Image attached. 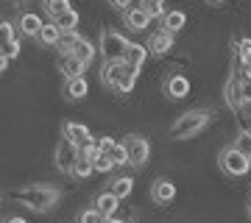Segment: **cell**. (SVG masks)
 Segmentation results:
<instances>
[{"label":"cell","instance_id":"cell-4","mask_svg":"<svg viewBox=\"0 0 251 223\" xmlns=\"http://www.w3.org/2000/svg\"><path fill=\"white\" fill-rule=\"evenodd\" d=\"M218 165H221V170H224L226 176H232V178L246 176L251 170V159H246L240 151H234L232 145H226L224 151L218 153Z\"/></svg>","mask_w":251,"mask_h":223},{"label":"cell","instance_id":"cell-15","mask_svg":"<svg viewBox=\"0 0 251 223\" xmlns=\"http://www.w3.org/2000/svg\"><path fill=\"white\" fill-rule=\"evenodd\" d=\"M224 100L229 103V109H243V100H240V73L234 70L226 81V89H224Z\"/></svg>","mask_w":251,"mask_h":223},{"label":"cell","instance_id":"cell-20","mask_svg":"<svg viewBox=\"0 0 251 223\" xmlns=\"http://www.w3.org/2000/svg\"><path fill=\"white\" fill-rule=\"evenodd\" d=\"M106 190H109L115 198H120V201H123V198L131 196V190H134V178H131V176H115L112 181H109Z\"/></svg>","mask_w":251,"mask_h":223},{"label":"cell","instance_id":"cell-34","mask_svg":"<svg viewBox=\"0 0 251 223\" xmlns=\"http://www.w3.org/2000/svg\"><path fill=\"white\" fill-rule=\"evenodd\" d=\"M240 100H243V106H251V81L240 78Z\"/></svg>","mask_w":251,"mask_h":223},{"label":"cell","instance_id":"cell-17","mask_svg":"<svg viewBox=\"0 0 251 223\" xmlns=\"http://www.w3.org/2000/svg\"><path fill=\"white\" fill-rule=\"evenodd\" d=\"M145 59H148V48H145V45H140V42H131V48L126 50L123 62L128 64L134 73H140V70H143V64H145Z\"/></svg>","mask_w":251,"mask_h":223},{"label":"cell","instance_id":"cell-36","mask_svg":"<svg viewBox=\"0 0 251 223\" xmlns=\"http://www.w3.org/2000/svg\"><path fill=\"white\" fill-rule=\"evenodd\" d=\"M112 9L120 11V14H128V11L134 9V3H128V0H112Z\"/></svg>","mask_w":251,"mask_h":223},{"label":"cell","instance_id":"cell-29","mask_svg":"<svg viewBox=\"0 0 251 223\" xmlns=\"http://www.w3.org/2000/svg\"><path fill=\"white\" fill-rule=\"evenodd\" d=\"M143 9H145V14H148V17L151 20H165V14H168V6H165V3H162V0H148V3H143Z\"/></svg>","mask_w":251,"mask_h":223},{"label":"cell","instance_id":"cell-39","mask_svg":"<svg viewBox=\"0 0 251 223\" xmlns=\"http://www.w3.org/2000/svg\"><path fill=\"white\" fill-rule=\"evenodd\" d=\"M106 223H123V221H117V218H109V221Z\"/></svg>","mask_w":251,"mask_h":223},{"label":"cell","instance_id":"cell-21","mask_svg":"<svg viewBox=\"0 0 251 223\" xmlns=\"http://www.w3.org/2000/svg\"><path fill=\"white\" fill-rule=\"evenodd\" d=\"M123 20H126V25L131 28V31H145V28L151 25V17L145 14L143 6H134L128 14H123Z\"/></svg>","mask_w":251,"mask_h":223},{"label":"cell","instance_id":"cell-26","mask_svg":"<svg viewBox=\"0 0 251 223\" xmlns=\"http://www.w3.org/2000/svg\"><path fill=\"white\" fill-rule=\"evenodd\" d=\"M42 9H45V14L50 17V23H53L56 17L67 14L73 6H70V0H45V3H42Z\"/></svg>","mask_w":251,"mask_h":223},{"label":"cell","instance_id":"cell-13","mask_svg":"<svg viewBox=\"0 0 251 223\" xmlns=\"http://www.w3.org/2000/svg\"><path fill=\"white\" fill-rule=\"evenodd\" d=\"M145 48H148V53H153V56H165L173 48V34H168V31H162V28H159L156 34L148 36Z\"/></svg>","mask_w":251,"mask_h":223},{"label":"cell","instance_id":"cell-16","mask_svg":"<svg viewBox=\"0 0 251 223\" xmlns=\"http://www.w3.org/2000/svg\"><path fill=\"white\" fill-rule=\"evenodd\" d=\"M92 206H95V209H98V212L109 221V218H115L117 206H120V198H115L112 193H109V190H103V193H98V196H95Z\"/></svg>","mask_w":251,"mask_h":223},{"label":"cell","instance_id":"cell-2","mask_svg":"<svg viewBox=\"0 0 251 223\" xmlns=\"http://www.w3.org/2000/svg\"><path fill=\"white\" fill-rule=\"evenodd\" d=\"M209 123H212V112L209 109H190V112H184V115H179L173 120L171 137L173 140H190V137L204 131Z\"/></svg>","mask_w":251,"mask_h":223},{"label":"cell","instance_id":"cell-5","mask_svg":"<svg viewBox=\"0 0 251 223\" xmlns=\"http://www.w3.org/2000/svg\"><path fill=\"white\" fill-rule=\"evenodd\" d=\"M126 151H128V162H131V168H145L148 159H151V143L145 140L143 134H128L123 140Z\"/></svg>","mask_w":251,"mask_h":223},{"label":"cell","instance_id":"cell-27","mask_svg":"<svg viewBox=\"0 0 251 223\" xmlns=\"http://www.w3.org/2000/svg\"><path fill=\"white\" fill-rule=\"evenodd\" d=\"M92 173H95V162L87 159V156H78L75 159V165H73V178H78V181H84V178H90Z\"/></svg>","mask_w":251,"mask_h":223},{"label":"cell","instance_id":"cell-3","mask_svg":"<svg viewBox=\"0 0 251 223\" xmlns=\"http://www.w3.org/2000/svg\"><path fill=\"white\" fill-rule=\"evenodd\" d=\"M128 48H131V39H126V36L120 34L117 28H103V31H100L98 53H100V59H103V64L123 62Z\"/></svg>","mask_w":251,"mask_h":223},{"label":"cell","instance_id":"cell-6","mask_svg":"<svg viewBox=\"0 0 251 223\" xmlns=\"http://www.w3.org/2000/svg\"><path fill=\"white\" fill-rule=\"evenodd\" d=\"M75 159H78V145H73L70 140H64V137H62V140L56 143V148H53V165H56V170L70 176Z\"/></svg>","mask_w":251,"mask_h":223},{"label":"cell","instance_id":"cell-25","mask_svg":"<svg viewBox=\"0 0 251 223\" xmlns=\"http://www.w3.org/2000/svg\"><path fill=\"white\" fill-rule=\"evenodd\" d=\"M11 42H17V23L0 20V50H6Z\"/></svg>","mask_w":251,"mask_h":223},{"label":"cell","instance_id":"cell-37","mask_svg":"<svg viewBox=\"0 0 251 223\" xmlns=\"http://www.w3.org/2000/svg\"><path fill=\"white\" fill-rule=\"evenodd\" d=\"M0 223H28V221L23 218V215H6V218H3Z\"/></svg>","mask_w":251,"mask_h":223},{"label":"cell","instance_id":"cell-28","mask_svg":"<svg viewBox=\"0 0 251 223\" xmlns=\"http://www.w3.org/2000/svg\"><path fill=\"white\" fill-rule=\"evenodd\" d=\"M232 148H234V151H240L246 159H251V134L249 131H240L232 140Z\"/></svg>","mask_w":251,"mask_h":223},{"label":"cell","instance_id":"cell-41","mask_svg":"<svg viewBox=\"0 0 251 223\" xmlns=\"http://www.w3.org/2000/svg\"><path fill=\"white\" fill-rule=\"evenodd\" d=\"M249 218H251V204H249Z\"/></svg>","mask_w":251,"mask_h":223},{"label":"cell","instance_id":"cell-24","mask_svg":"<svg viewBox=\"0 0 251 223\" xmlns=\"http://www.w3.org/2000/svg\"><path fill=\"white\" fill-rule=\"evenodd\" d=\"M53 25L62 31V34H78L75 28H78V11L75 9H70L67 14H62V17H56L53 20Z\"/></svg>","mask_w":251,"mask_h":223},{"label":"cell","instance_id":"cell-33","mask_svg":"<svg viewBox=\"0 0 251 223\" xmlns=\"http://www.w3.org/2000/svg\"><path fill=\"white\" fill-rule=\"evenodd\" d=\"M95 145H98V153H112L117 140H112V137H95Z\"/></svg>","mask_w":251,"mask_h":223},{"label":"cell","instance_id":"cell-23","mask_svg":"<svg viewBox=\"0 0 251 223\" xmlns=\"http://www.w3.org/2000/svg\"><path fill=\"white\" fill-rule=\"evenodd\" d=\"M232 48H234L237 67H246V64H251V39H249V36H237Z\"/></svg>","mask_w":251,"mask_h":223},{"label":"cell","instance_id":"cell-42","mask_svg":"<svg viewBox=\"0 0 251 223\" xmlns=\"http://www.w3.org/2000/svg\"><path fill=\"white\" fill-rule=\"evenodd\" d=\"M0 198H3V196H0Z\"/></svg>","mask_w":251,"mask_h":223},{"label":"cell","instance_id":"cell-7","mask_svg":"<svg viewBox=\"0 0 251 223\" xmlns=\"http://www.w3.org/2000/svg\"><path fill=\"white\" fill-rule=\"evenodd\" d=\"M131 67L126 62H112V64H103V70H100V81H103V87H109V89H115L117 92V87L126 81V75H131ZM134 75H140V73H134Z\"/></svg>","mask_w":251,"mask_h":223},{"label":"cell","instance_id":"cell-14","mask_svg":"<svg viewBox=\"0 0 251 223\" xmlns=\"http://www.w3.org/2000/svg\"><path fill=\"white\" fill-rule=\"evenodd\" d=\"M70 53L75 56L78 62H84L87 67H90V64L95 62V56H98V48H95L90 39H84V36L78 34V36H75V42H73V50H70Z\"/></svg>","mask_w":251,"mask_h":223},{"label":"cell","instance_id":"cell-10","mask_svg":"<svg viewBox=\"0 0 251 223\" xmlns=\"http://www.w3.org/2000/svg\"><path fill=\"white\" fill-rule=\"evenodd\" d=\"M17 28H20V34H23V36L36 39V36H39V31L45 28V23H42V17H39V14H34V11H20Z\"/></svg>","mask_w":251,"mask_h":223},{"label":"cell","instance_id":"cell-30","mask_svg":"<svg viewBox=\"0 0 251 223\" xmlns=\"http://www.w3.org/2000/svg\"><path fill=\"white\" fill-rule=\"evenodd\" d=\"M78 223H106V218L95 209V206H87V209H81L78 218H75Z\"/></svg>","mask_w":251,"mask_h":223},{"label":"cell","instance_id":"cell-32","mask_svg":"<svg viewBox=\"0 0 251 223\" xmlns=\"http://www.w3.org/2000/svg\"><path fill=\"white\" fill-rule=\"evenodd\" d=\"M95 170H98V173H112V170H115L112 156H109V153H98V156H95Z\"/></svg>","mask_w":251,"mask_h":223},{"label":"cell","instance_id":"cell-8","mask_svg":"<svg viewBox=\"0 0 251 223\" xmlns=\"http://www.w3.org/2000/svg\"><path fill=\"white\" fill-rule=\"evenodd\" d=\"M162 92H165V98H171V100L187 98V95H190L187 75H181V73H171V75L165 78V84H162Z\"/></svg>","mask_w":251,"mask_h":223},{"label":"cell","instance_id":"cell-12","mask_svg":"<svg viewBox=\"0 0 251 223\" xmlns=\"http://www.w3.org/2000/svg\"><path fill=\"white\" fill-rule=\"evenodd\" d=\"M84 70H87V64L78 62L73 53L67 56H59V73L64 75V81H75V78H84Z\"/></svg>","mask_w":251,"mask_h":223},{"label":"cell","instance_id":"cell-9","mask_svg":"<svg viewBox=\"0 0 251 223\" xmlns=\"http://www.w3.org/2000/svg\"><path fill=\"white\" fill-rule=\"evenodd\" d=\"M62 137H64V140H70L73 145H78V148L95 140L90 128H87L84 123H75V120H64V123H62Z\"/></svg>","mask_w":251,"mask_h":223},{"label":"cell","instance_id":"cell-38","mask_svg":"<svg viewBox=\"0 0 251 223\" xmlns=\"http://www.w3.org/2000/svg\"><path fill=\"white\" fill-rule=\"evenodd\" d=\"M6 70H9V59L0 53V73H6Z\"/></svg>","mask_w":251,"mask_h":223},{"label":"cell","instance_id":"cell-35","mask_svg":"<svg viewBox=\"0 0 251 223\" xmlns=\"http://www.w3.org/2000/svg\"><path fill=\"white\" fill-rule=\"evenodd\" d=\"M20 48H23V45H20V39H17V42H11L9 48H6V50H0V53L11 62V59H17V56H20Z\"/></svg>","mask_w":251,"mask_h":223},{"label":"cell","instance_id":"cell-1","mask_svg":"<svg viewBox=\"0 0 251 223\" xmlns=\"http://www.w3.org/2000/svg\"><path fill=\"white\" fill-rule=\"evenodd\" d=\"M59 198H62V190L53 187V184H25V187H20L14 193V201L20 206H25V209L39 212V215L56 209Z\"/></svg>","mask_w":251,"mask_h":223},{"label":"cell","instance_id":"cell-11","mask_svg":"<svg viewBox=\"0 0 251 223\" xmlns=\"http://www.w3.org/2000/svg\"><path fill=\"white\" fill-rule=\"evenodd\" d=\"M151 198H153V204H171L173 198H176V184H173L171 178H156L151 184Z\"/></svg>","mask_w":251,"mask_h":223},{"label":"cell","instance_id":"cell-40","mask_svg":"<svg viewBox=\"0 0 251 223\" xmlns=\"http://www.w3.org/2000/svg\"><path fill=\"white\" fill-rule=\"evenodd\" d=\"M246 131H249V134H251V123H249V128H246Z\"/></svg>","mask_w":251,"mask_h":223},{"label":"cell","instance_id":"cell-19","mask_svg":"<svg viewBox=\"0 0 251 223\" xmlns=\"http://www.w3.org/2000/svg\"><path fill=\"white\" fill-rule=\"evenodd\" d=\"M184 25H187V14L179 11V9H171L165 14V20H162V31H168V34H173V36L179 34Z\"/></svg>","mask_w":251,"mask_h":223},{"label":"cell","instance_id":"cell-22","mask_svg":"<svg viewBox=\"0 0 251 223\" xmlns=\"http://www.w3.org/2000/svg\"><path fill=\"white\" fill-rule=\"evenodd\" d=\"M62 36H64L62 31H59V28H56L53 23L48 20L45 28H42V31H39V36H36V42H39V45H45V48H59Z\"/></svg>","mask_w":251,"mask_h":223},{"label":"cell","instance_id":"cell-31","mask_svg":"<svg viewBox=\"0 0 251 223\" xmlns=\"http://www.w3.org/2000/svg\"><path fill=\"white\" fill-rule=\"evenodd\" d=\"M109 156H112V162H115V168H126V165H131V162H128V151H126L123 143H117L115 151L109 153Z\"/></svg>","mask_w":251,"mask_h":223},{"label":"cell","instance_id":"cell-18","mask_svg":"<svg viewBox=\"0 0 251 223\" xmlns=\"http://www.w3.org/2000/svg\"><path fill=\"white\" fill-rule=\"evenodd\" d=\"M87 92H90L87 75H84V78H75V81H64V98L67 100H84Z\"/></svg>","mask_w":251,"mask_h":223}]
</instances>
